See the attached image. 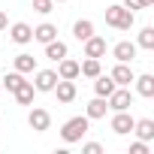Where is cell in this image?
<instances>
[{"label": "cell", "mask_w": 154, "mask_h": 154, "mask_svg": "<svg viewBox=\"0 0 154 154\" xmlns=\"http://www.w3.org/2000/svg\"><path fill=\"white\" fill-rule=\"evenodd\" d=\"M88 130H91V118H88V115H75V118L63 121V127H60V139H63L66 145L82 142V136H85Z\"/></svg>", "instance_id": "6da1fadb"}, {"label": "cell", "mask_w": 154, "mask_h": 154, "mask_svg": "<svg viewBox=\"0 0 154 154\" xmlns=\"http://www.w3.org/2000/svg\"><path fill=\"white\" fill-rule=\"evenodd\" d=\"M106 24L115 30H130L136 24V12H130L121 3H112V6H106Z\"/></svg>", "instance_id": "7a4b0ae2"}, {"label": "cell", "mask_w": 154, "mask_h": 154, "mask_svg": "<svg viewBox=\"0 0 154 154\" xmlns=\"http://www.w3.org/2000/svg\"><path fill=\"white\" fill-rule=\"evenodd\" d=\"M133 100H136V94H133L130 88H121V85L106 97V103H109V109H112V112H124V109H130V106H133Z\"/></svg>", "instance_id": "3957f363"}, {"label": "cell", "mask_w": 154, "mask_h": 154, "mask_svg": "<svg viewBox=\"0 0 154 154\" xmlns=\"http://www.w3.org/2000/svg\"><path fill=\"white\" fill-rule=\"evenodd\" d=\"M57 85V72L54 69H33V88L36 94H51Z\"/></svg>", "instance_id": "277c9868"}, {"label": "cell", "mask_w": 154, "mask_h": 154, "mask_svg": "<svg viewBox=\"0 0 154 154\" xmlns=\"http://www.w3.org/2000/svg\"><path fill=\"white\" fill-rule=\"evenodd\" d=\"M27 124H30V130H33V133H45V130H51V115H48V109L33 106V109H30V115H27Z\"/></svg>", "instance_id": "5b68a950"}, {"label": "cell", "mask_w": 154, "mask_h": 154, "mask_svg": "<svg viewBox=\"0 0 154 154\" xmlns=\"http://www.w3.org/2000/svg\"><path fill=\"white\" fill-rule=\"evenodd\" d=\"M133 124H136V118L130 115V109H124V112H115V115H112V121H109L112 133H118V136H127V133H133Z\"/></svg>", "instance_id": "8992f818"}, {"label": "cell", "mask_w": 154, "mask_h": 154, "mask_svg": "<svg viewBox=\"0 0 154 154\" xmlns=\"http://www.w3.org/2000/svg\"><path fill=\"white\" fill-rule=\"evenodd\" d=\"M109 75H112V82H115V85H121V88H130V85H133V79H136V72L130 69V63H121V60L112 66V72H109Z\"/></svg>", "instance_id": "52a82bcc"}, {"label": "cell", "mask_w": 154, "mask_h": 154, "mask_svg": "<svg viewBox=\"0 0 154 154\" xmlns=\"http://www.w3.org/2000/svg\"><path fill=\"white\" fill-rule=\"evenodd\" d=\"M51 94H57V103H72L75 100V94H79V91H75V82L72 79H57V85H54V91Z\"/></svg>", "instance_id": "ba28073f"}, {"label": "cell", "mask_w": 154, "mask_h": 154, "mask_svg": "<svg viewBox=\"0 0 154 154\" xmlns=\"http://www.w3.org/2000/svg\"><path fill=\"white\" fill-rule=\"evenodd\" d=\"M9 39L18 42V45H27V42H33V27H30L27 21H15V24L9 27Z\"/></svg>", "instance_id": "9c48e42d"}, {"label": "cell", "mask_w": 154, "mask_h": 154, "mask_svg": "<svg viewBox=\"0 0 154 154\" xmlns=\"http://www.w3.org/2000/svg\"><path fill=\"white\" fill-rule=\"evenodd\" d=\"M112 54H115V60H121V63H130V60L139 54V45H136V42H130V39H121V42H115Z\"/></svg>", "instance_id": "30bf717a"}, {"label": "cell", "mask_w": 154, "mask_h": 154, "mask_svg": "<svg viewBox=\"0 0 154 154\" xmlns=\"http://www.w3.org/2000/svg\"><path fill=\"white\" fill-rule=\"evenodd\" d=\"M54 72H57V79H72V82H75V79H79V60H72V57H60Z\"/></svg>", "instance_id": "8fae6325"}, {"label": "cell", "mask_w": 154, "mask_h": 154, "mask_svg": "<svg viewBox=\"0 0 154 154\" xmlns=\"http://www.w3.org/2000/svg\"><path fill=\"white\" fill-rule=\"evenodd\" d=\"M33 94H36V88H33V82H27V79L12 91V97H15L18 106H30V103H33Z\"/></svg>", "instance_id": "7c38bea8"}, {"label": "cell", "mask_w": 154, "mask_h": 154, "mask_svg": "<svg viewBox=\"0 0 154 154\" xmlns=\"http://www.w3.org/2000/svg\"><path fill=\"white\" fill-rule=\"evenodd\" d=\"M33 39L45 45V42H51V39H57V27H54L51 21H42V24H36V27H33Z\"/></svg>", "instance_id": "4fadbf2b"}, {"label": "cell", "mask_w": 154, "mask_h": 154, "mask_svg": "<svg viewBox=\"0 0 154 154\" xmlns=\"http://www.w3.org/2000/svg\"><path fill=\"white\" fill-rule=\"evenodd\" d=\"M103 54H106V39L97 36V33L88 36L85 39V57H103Z\"/></svg>", "instance_id": "5bb4252c"}, {"label": "cell", "mask_w": 154, "mask_h": 154, "mask_svg": "<svg viewBox=\"0 0 154 154\" xmlns=\"http://www.w3.org/2000/svg\"><path fill=\"white\" fill-rule=\"evenodd\" d=\"M106 112H109V103H106V97H94V100L88 103V109H85V115H88L91 121H100V118H106Z\"/></svg>", "instance_id": "9a60e30c"}, {"label": "cell", "mask_w": 154, "mask_h": 154, "mask_svg": "<svg viewBox=\"0 0 154 154\" xmlns=\"http://www.w3.org/2000/svg\"><path fill=\"white\" fill-rule=\"evenodd\" d=\"M133 133L142 139V142H151L154 139V118H139L133 124Z\"/></svg>", "instance_id": "2e32d148"}, {"label": "cell", "mask_w": 154, "mask_h": 154, "mask_svg": "<svg viewBox=\"0 0 154 154\" xmlns=\"http://www.w3.org/2000/svg\"><path fill=\"white\" fill-rule=\"evenodd\" d=\"M115 88H118V85L112 82V75H103V72L94 75V94H97V97H109Z\"/></svg>", "instance_id": "e0dca14e"}, {"label": "cell", "mask_w": 154, "mask_h": 154, "mask_svg": "<svg viewBox=\"0 0 154 154\" xmlns=\"http://www.w3.org/2000/svg\"><path fill=\"white\" fill-rule=\"evenodd\" d=\"M133 85H136V94H139V97H145V100L154 97V75H148V72H145V75H136Z\"/></svg>", "instance_id": "ac0fdd59"}, {"label": "cell", "mask_w": 154, "mask_h": 154, "mask_svg": "<svg viewBox=\"0 0 154 154\" xmlns=\"http://www.w3.org/2000/svg\"><path fill=\"white\" fill-rule=\"evenodd\" d=\"M72 36L79 39V42H85L88 36H94V21L91 18H79V21L72 24Z\"/></svg>", "instance_id": "d6986e66"}, {"label": "cell", "mask_w": 154, "mask_h": 154, "mask_svg": "<svg viewBox=\"0 0 154 154\" xmlns=\"http://www.w3.org/2000/svg\"><path fill=\"white\" fill-rule=\"evenodd\" d=\"M66 54H69L66 42H60V39H51V42H45V57H48V60H60V57H66Z\"/></svg>", "instance_id": "ffe728a7"}, {"label": "cell", "mask_w": 154, "mask_h": 154, "mask_svg": "<svg viewBox=\"0 0 154 154\" xmlns=\"http://www.w3.org/2000/svg\"><path fill=\"white\" fill-rule=\"evenodd\" d=\"M100 57H85L79 63V75H85V79H94V75H100Z\"/></svg>", "instance_id": "44dd1931"}, {"label": "cell", "mask_w": 154, "mask_h": 154, "mask_svg": "<svg viewBox=\"0 0 154 154\" xmlns=\"http://www.w3.org/2000/svg\"><path fill=\"white\" fill-rule=\"evenodd\" d=\"M12 66H15L18 72H33V69H36V57H33V54H27V51H21V54H15Z\"/></svg>", "instance_id": "7402d4cb"}, {"label": "cell", "mask_w": 154, "mask_h": 154, "mask_svg": "<svg viewBox=\"0 0 154 154\" xmlns=\"http://www.w3.org/2000/svg\"><path fill=\"white\" fill-rule=\"evenodd\" d=\"M136 45L145 48V51H154V27H142L139 36H136Z\"/></svg>", "instance_id": "603a6c76"}, {"label": "cell", "mask_w": 154, "mask_h": 154, "mask_svg": "<svg viewBox=\"0 0 154 154\" xmlns=\"http://www.w3.org/2000/svg\"><path fill=\"white\" fill-rule=\"evenodd\" d=\"M21 82H24V72H18V69H12V72H6L3 79H0V85H3V88H6L9 94H12V91H15V88H18Z\"/></svg>", "instance_id": "cb8c5ba5"}, {"label": "cell", "mask_w": 154, "mask_h": 154, "mask_svg": "<svg viewBox=\"0 0 154 154\" xmlns=\"http://www.w3.org/2000/svg\"><path fill=\"white\" fill-rule=\"evenodd\" d=\"M33 9H36L39 15H48V12L54 9V0H33Z\"/></svg>", "instance_id": "d4e9b609"}, {"label": "cell", "mask_w": 154, "mask_h": 154, "mask_svg": "<svg viewBox=\"0 0 154 154\" xmlns=\"http://www.w3.org/2000/svg\"><path fill=\"white\" fill-rule=\"evenodd\" d=\"M82 151H85V154H103V145H100V142H85Z\"/></svg>", "instance_id": "484cf974"}, {"label": "cell", "mask_w": 154, "mask_h": 154, "mask_svg": "<svg viewBox=\"0 0 154 154\" xmlns=\"http://www.w3.org/2000/svg\"><path fill=\"white\" fill-rule=\"evenodd\" d=\"M130 154H148V142H142V139H136V142L130 145Z\"/></svg>", "instance_id": "4316f807"}, {"label": "cell", "mask_w": 154, "mask_h": 154, "mask_svg": "<svg viewBox=\"0 0 154 154\" xmlns=\"http://www.w3.org/2000/svg\"><path fill=\"white\" fill-rule=\"evenodd\" d=\"M121 6H127L130 12H136V9H142V6H139V0H124V3H121Z\"/></svg>", "instance_id": "83f0119b"}, {"label": "cell", "mask_w": 154, "mask_h": 154, "mask_svg": "<svg viewBox=\"0 0 154 154\" xmlns=\"http://www.w3.org/2000/svg\"><path fill=\"white\" fill-rule=\"evenodd\" d=\"M6 27H9V18H6V12H3V9H0V30H6Z\"/></svg>", "instance_id": "f1b7e54d"}, {"label": "cell", "mask_w": 154, "mask_h": 154, "mask_svg": "<svg viewBox=\"0 0 154 154\" xmlns=\"http://www.w3.org/2000/svg\"><path fill=\"white\" fill-rule=\"evenodd\" d=\"M139 6H142V9H148V6H154V0H139Z\"/></svg>", "instance_id": "f546056e"}, {"label": "cell", "mask_w": 154, "mask_h": 154, "mask_svg": "<svg viewBox=\"0 0 154 154\" xmlns=\"http://www.w3.org/2000/svg\"><path fill=\"white\" fill-rule=\"evenodd\" d=\"M54 3H66V0H54Z\"/></svg>", "instance_id": "4dcf8cb0"}, {"label": "cell", "mask_w": 154, "mask_h": 154, "mask_svg": "<svg viewBox=\"0 0 154 154\" xmlns=\"http://www.w3.org/2000/svg\"><path fill=\"white\" fill-rule=\"evenodd\" d=\"M0 91H3V85H0Z\"/></svg>", "instance_id": "1f68e13d"}]
</instances>
